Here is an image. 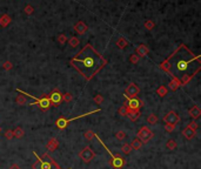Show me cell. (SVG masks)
Here are the masks:
<instances>
[{
    "label": "cell",
    "instance_id": "60d3db41",
    "mask_svg": "<svg viewBox=\"0 0 201 169\" xmlns=\"http://www.w3.org/2000/svg\"><path fill=\"white\" fill-rule=\"evenodd\" d=\"M41 160H42V159H41ZM41 169H53V167H52V164L49 162L42 160V162H41Z\"/></svg>",
    "mask_w": 201,
    "mask_h": 169
},
{
    "label": "cell",
    "instance_id": "5bb4252c",
    "mask_svg": "<svg viewBox=\"0 0 201 169\" xmlns=\"http://www.w3.org/2000/svg\"><path fill=\"white\" fill-rule=\"evenodd\" d=\"M149 52V49H148V47L146 45H139L136 47V49H135V54L139 57V58H144V57H146Z\"/></svg>",
    "mask_w": 201,
    "mask_h": 169
},
{
    "label": "cell",
    "instance_id": "2e32d148",
    "mask_svg": "<svg viewBox=\"0 0 201 169\" xmlns=\"http://www.w3.org/2000/svg\"><path fill=\"white\" fill-rule=\"evenodd\" d=\"M41 159H42V160H45V161H47V162L51 163V164H52V167H53V169H61L60 166H59L58 163L54 161V159L51 155H49L48 153H45V154H42V157H41Z\"/></svg>",
    "mask_w": 201,
    "mask_h": 169
},
{
    "label": "cell",
    "instance_id": "4dcf8cb0",
    "mask_svg": "<svg viewBox=\"0 0 201 169\" xmlns=\"http://www.w3.org/2000/svg\"><path fill=\"white\" fill-rule=\"evenodd\" d=\"M84 137H85L87 141H92L94 137H95V133H94L93 130H87V132L84 133Z\"/></svg>",
    "mask_w": 201,
    "mask_h": 169
},
{
    "label": "cell",
    "instance_id": "836d02e7",
    "mask_svg": "<svg viewBox=\"0 0 201 169\" xmlns=\"http://www.w3.org/2000/svg\"><path fill=\"white\" fill-rule=\"evenodd\" d=\"M115 137H116L119 141H122V140L126 137V133H125L124 130H119V132L115 133Z\"/></svg>",
    "mask_w": 201,
    "mask_h": 169
},
{
    "label": "cell",
    "instance_id": "bcb514c9",
    "mask_svg": "<svg viewBox=\"0 0 201 169\" xmlns=\"http://www.w3.org/2000/svg\"><path fill=\"white\" fill-rule=\"evenodd\" d=\"M0 132H1V128H0Z\"/></svg>",
    "mask_w": 201,
    "mask_h": 169
},
{
    "label": "cell",
    "instance_id": "e0dca14e",
    "mask_svg": "<svg viewBox=\"0 0 201 169\" xmlns=\"http://www.w3.org/2000/svg\"><path fill=\"white\" fill-rule=\"evenodd\" d=\"M141 116V112L140 109L138 111H134V109H128L127 111V117L131 121H136L139 117Z\"/></svg>",
    "mask_w": 201,
    "mask_h": 169
},
{
    "label": "cell",
    "instance_id": "7c38bea8",
    "mask_svg": "<svg viewBox=\"0 0 201 169\" xmlns=\"http://www.w3.org/2000/svg\"><path fill=\"white\" fill-rule=\"evenodd\" d=\"M58 147H59V141L55 137H51L48 140V142L46 143V149L48 151H54L58 149Z\"/></svg>",
    "mask_w": 201,
    "mask_h": 169
},
{
    "label": "cell",
    "instance_id": "83f0119b",
    "mask_svg": "<svg viewBox=\"0 0 201 169\" xmlns=\"http://www.w3.org/2000/svg\"><path fill=\"white\" fill-rule=\"evenodd\" d=\"M121 150H122V154H124V155H129L131 151L133 149H132V147L129 146V143H124L122 147H121Z\"/></svg>",
    "mask_w": 201,
    "mask_h": 169
},
{
    "label": "cell",
    "instance_id": "d6a6232c",
    "mask_svg": "<svg viewBox=\"0 0 201 169\" xmlns=\"http://www.w3.org/2000/svg\"><path fill=\"white\" fill-rule=\"evenodd\" d=\"M72 100H73V96H72L71 93H64V94H62V101H65V102H71Z\"/></svg>",
    "mask_w": 201,
    "mask_h": 169
},
{
    "label": "cell",
    "instance_id": "44dd1931",
    "mask_svg": "<svg viewBox=\"0 0 201 169\" xmlns=\"http://www.w3.org/2000/svg\"><path fill=\"white\" fill-rule=\"evenodd\" d=\"M142 144H144V143L141 142L138 137H134L133 140H132V142L129 143V146L132 147V149L133 150H139L141 147H142Z\"/></svg>",
    "mask_w": 201,
    "mask_h": 169
},
{
    "label": "cell",
    "instance_id": "f1b7e54d",
    "mask_svg": "<svg viewBox=\"0 0 201 169\" xmlns=\"http://www.w3.org/2000/svg\"><path fill=\"white\" fill-rule=\"evenodd\" d=\"M176 147H178V143L175 142L173 139H169L167 141V143H166V148L169 150H174Z\"/></svg>",
    "mask_w": 201,
    "mask_h": 169
},
{
    "label": "cell",
    "instance_id": "cb8c5ba5",
    "mask_svg": "<svg viewBox=\"0 0 201 169\" xmlns=\"http://www.w3.org/2000/svg\"><path fill=\"white\" fill-rule=\"evenodd\" d=\"M13 135L17 139H21V137H24V135H25V130L22 129L21 127H17L13 130Z\"/></svg>",
    "mask_w": 201,
    "mask_h": 169
},
{
    "label": "cell",
    "instance_id": "f6af8a7d",
    "mask_svg": "<svg viewBox=\"0 0 201 169\" xmlns=\"http://www.w3.org/2000/svg\"><path fill=\"white\" fill-rule=\"evenodd\" d=\"M10 169H21V168H20V166H19V164H17V163H13V164L10 167Z\"/></svg>",
    "mask_w": 201,
    "mask_h": 169
},
{
    "label": "cell",
    "instance_id": "603a6c76",
    "mask_svg": "<svg viewBox=\"0 0 201 169\" xmlns=\"http://www.w3.org/2000/svg\"><path fill=\"white\" fill-rule=\"evenodd\" d=\"M17 92H18V93H20V94H19V95L17 96V99H15V102H17L18 104H20V106H22V104H27L26 96H25V95H24V94H22V93H21V92L19 91V89H17Z\"/></svg>",
    "mask_w": 201,
    "mask_h": 169
},
{
    "label": "cell",
    "instance_id": "7bdbcfd3",
    "mask_svg": "<svg viewBox=\"0 0 201 169\" xmlns=\"http://www.w3.org/2000/svg\"><path fill=\"white\" fill-rule=\"evenodd\" d=\"M58 41H59V44H61V45H64L65 42L67 41V38L65 34H60L59 37H58Z\"/></svg>",
    "mask_w": 201,
    "mask_h": 169
},
{
    "label": "cell",
    "instance_id": "7402d4cb",
    "mask_svg": "<svg viewBox=\"0 0 201 169\" xmlns=\"http://www.w3.org/2000/svg\"><path fill=\"white\" fill-rule=\"evenodd\" d=\"M156 94H158L160 98H165V96L168 94L167 87H166L165 84H161L160 87H158V89H156Z\"/></svg>",
    "mask_w": 201,
    "mask_h": 169
},
{
    "label": "cell",
    "instance_id": "6da1fadb",
    "mask_svg": "<svg viewBox=\"0 0 201 169\" xmlns=\"http://www.w3.org/2000/svg\"><path fill=\"white\" fill-rule=\"evenodd\" d=\"M69 65L89 81L107 65V60L98 51H95L93 46L87 44L69 60Z\"/></svg>",
    "mask_w": 201,
    "mask_h": 169
},
{
    "label": "cell",
    "instance_id": "4316f807",
    "mask_svg": "<svg viewBox=\"0 0 201 169\" xmlns=\"http://www.w3.org/2000/svg\"><path fill=\"white\" fill-rule=\"evenodd\" d=\"M158 121H159V117H158V115H155V114H151V115L147 117V122H148V124H151V126L156 124H158Z\"/></svg>",
    "mask_w": 201,
    "mask_h": 169
},
{
    "label": "cell",
    "instance_id": "8992f818",
    "mask_svg": "<svg viewBox=\"0 0 201 169\" xmlns=\"http://www.w3.org/2000/svg\"><path fill=\"white\" fill-rule=\"evenodd\" d=\"M154 136V133L152 129L147 127V126H142L139 132H138V139L140 140L142 143H147L152 140V137Z\"/></svg>",
    "mask_w": 201,
    "mask_h": 169
},
{
    "label": "cell",
    "instance_id": "3957f363",
    "mask_svg": "<svg viewBox=\"0 0 201 169\" xmlns=\"http://www.w3.org/2000/svg\"><path fill=\"white\" fill-rule=\"evenodd\" d=\"M95 137L98 139V141H99V143H101V146L106 149V151H107L108 154L111 155V160H109V166L112 167V168H114V169H121L125 164H126V160L122 157V156H120V155H114L113 153L111 151V150L108 149L107 148V146L104 143V141H101V139L99 137V135H97L95 134Z\"/></svg>",
    "mask_w": 201,
    "mask_h": 169
},
{
    "label": "cell",
    "instance_id": "8d00e7d4",
    "mask_svg": "<svg viewBox=\"0 0 201 169\" xmlns=\"http://www.w3.org/2000/svg\"><path fill=\"white\" fill-rule=\"evenodd\" d=\"M127 111H128L127 108H126V107L122 104L120 108H119L118 113H119V115H120V116H127Z\"/></svg>",
    "mask_w": 201,
    "mask_h": 169
},
{
    "label": "cell",
    "instance_id": "ffe728a7",
    "mask_svg": "<svg viewBox=\"0 0 201 169\" xmlns=\"http://www.w3.org/2000/svg\"><path fill=\"white\" fill-rule=\"evenodd\" d=\"M11 17L8 15V14H2L1 17H0V26L1 27H7L10 24H11Z\"/></svg>",
    "mask_w": 201,
    "mask_h": 169
},
{
    "label": "cell",
    "instance_id": "f546056e",
    "mask_svg": "<svg viewBox=\"0 0 201 169\" xmlns=\"http://www.w3.org/2000/svg\"><path fill=\"white\" fill-rule=\"evenodd\" d=\"M67 41H68V44H69V46L71 47H78V45H79V39L77 38V37H71L69 39H67Z\"/></svg>",
    "mask_w": 201,
    "mask_h": 169
},
{
    "label": "cell",
    "instance_id": "ba28073f",
    "mask_svg": "<svg viewBox=\"0 0 201 169\" xmlns=\"http://www.w3.org/2000/svg\"><path fill=\"white\" fill-rule=\"evenodd\" d=\"M79 157L84 161L85 163H89L94 157H95V153L91 147H85L82 150H80L79 153Z\"/></svg>",
    "mask_w": 201,
    "mask_h": 169
},
{
    "label": "cell",
    "instance_id": "7dc6e473",
    "mask_svg": "<svg viewBox=\"0 0 201 169\" xmlns=\"http://www.w3.org/2000/svg\"><path fill=\"white\" fill-rule=\"evenodd\" d=\"M68 169H72V168H68Z\"/></svg>",
    "mask_w": 201,
    "mask_h": 169
},
{
    "label": "cell",
    "instance_id": "1f68e13d",
    "mask_svg": "<svg viewBox=\"0 0 201 169\" xmlns=\"http://www.w3.org/2000/svg\"><path fill=\"white\" fill-rule=\"evenodd\" d=\"M144 26H145V28H147L148 31H152V29L155 27V24L152 21V20H146L145 24H144Z\"/></svg>",
    "mask_w": 201,
    "mask_h": 169
},
{
    "label": "cell",
    "instance_id": "d590c367",
    "mask_svg": "<svg viewBox=\"0 0 201 169\" xmlns=\"http://www.w3.org/2000/svg\"><path fill=\"white\" fill-rule=\"evenodd\" d=\"M139 57L136 55V54H132V55H129V62L131 64H133V65H136L138 62H139Z\"/></svg>",
    "mask_w": 201,
    "mask_h": 169
},
{
    "label": "cell",
    "instance_id": "30bf717a",
    "mask_svg": "<svg viewBox=\"0 0 201 169\" xmlns=\"http://www.w3.org/2000/svg\"><path fill=\"white\" fill-rule=\"evenodd\" d=\"M142 100L138 98H132V99H127L126 101H125V104L124 106L127 108V109H134V111H138V109H140L141 107H142Z\"/></svg>",
    "mask_w": 201,
    "mask_h": 169
},
{
    "label": "cell",
    "instance_id": "d4e9b609",
    "mask_svg": "<svg viewBox=\"0 0 201 169\" xmlns=\"http://www.w3.org/2000/svg\"><path fill=\"white\" fill-rule=\"evenodd\" d=\"M33 155L37 157V161L32 164V169H41V162H42V160H41V157H39L38 156V154L35 153V151H33Z\"/></svg>",
    "mask_w": 201,
    "mask_h": 169
},
{
    "label": "cell",
    "instance_id": "8fae6325",
    "mask_svg": "<svg viewBox=\"0 0 201 169\" xmlns=\"http://www.w3.org/2000/svg\"><path fill=\"white\" fill-rule=\"evenodd\" d=\"M140 93V88L136 86L135 84L131 82V84L127 86V88L125 89V98L126 99H132V98H136L138 94Z\"/></svg>",
    "mask_w": 201,
    "mask_h": 169
},
{
    "label": "cell",
    "instance_id": "52a82bcc",
    "mask_svg": "<svg viewBox=\"0 0 201 169\" xmlns=\"http://www.w3.org/2000/svg\"><path fill=\"white\" fill-rule=\"evenodd\" d=\"M162 121L165 122V124H172V126H176L178 122H180V116L179 114L174 111H169L162 117Z\"/></svg>",
    "mask_w": 201,
    "mask_h": 169
},
{
    "label": "cell",
    "instance_id": "d6986e66",
    "mask_svg": "<svg viewBox=\"0 0 201 169\" xmlns=\"http://www.w3.org/2000/svg\"><path fill=\"white\" fill-rule=\"evenodd\" d=\"M195 135H196V132L191 129V128H188V127H186L185 129L182 130V136L185 137V139H187V140H192Z\"/></svg>",
    "mask_w": 201,
    "mask_h": 169
},
{
    "label": "cell",
    "instance_id": "74e56055",
    "mask_svg": "<svg viewBox=\"0 0 201 169\" xmlns=\"http://www.w3.org/2000/svg\"><path fill=\"white\" fill-rule=\"evenodd\" d=\"M187 127H188V128H191V129H193V130H195V132H196V130L199 129V124H198L196 121H194V120H193L192 122H189V124H188Z\"/></svg>",
    "mask_w": 201,
    "mask_h": 169
},
{
    "label": "cell",
    "instance_id": "b9f144b4",
    "mask_svg": "<svg viewBox=\"0 0 201 169\" xmlns=\"http://www.w3.org/2000/svg\"><path fill=\"white\" fill-rule=\"evenodd\" d=\"M12 67H13V64H12L11 61H5V62L2 64V68H4L5 71H10V69H12Z\"/></svg>",
    "mask_w": 201,
    "mask_h": 169
},
{
    "label": "cell",
    "instance_id": "484cf974",
    "mask_svg": "<svg viewBox=\"0 0 201 169\" xmlns=\"http://www.w3.org/2000/svg\"><path fill=\"white\" fill-rule=\"evenodd\" d=\"M116 46L120 48V49H124V48H126L128 46V41L125 38H119L118 41H116Z\"/></svg>",
    "mask_w": 201,
    "mask_h": 169
},
{
    "label": "cell",
    "instance_id": "ab89813d",
    "mask_svg": "<svg viewBox=\"0 0 201 169\" xmlns=\"http://www.w3.org/2000/svg\"><path fill=\"white\" fill-rule=\"evenodd\" d=\"M4 136L6 137L7 140H12L14 137V135H13V130H11V129H7L5 133H4Z\"/></svg>",
    "mask_w": 201,
    "mask_h": 169
},
{
    "label": "cell",
    "instance_id": "7a4b0ae2",
    "mask_svg": "<svg viewBox=\"0 0 201 169\" xmlns=\"http://www.w3.org/2000/svg\"><path fill=\"white\" fill-rule=\"evenodd\" d=\"M167 60H174V64H165V62H161L160 68L165 73H167L168 75L171 74V71L174 68L175 73H173V75L171 78H176L179 79L181 75L183 74H192V73H188L191 65L196 61L200 64V55H194L193 52L188 48L186 45H181L180 47H178L174 52L172 53L169 57L167 58ZM195 75V74H194Z\"/></svg>",
    "mask_w": 201,
    "mask_h": 169
},
{
    "label": "cell",
    "instance_id": "277c9868",
    "mask_svg": "<svg viewBox=\"0 0 201 169\" xmlns=\"http://www.w3.org/2000/svg\"><path fill=\"white\" fill-rule=\"evenodd\" d=\"M100 109H95V111H92V112H88V113H84V114H81V115H78V116H74L72 119H66V117H59L57 121H55V126L59 128V129H65L68 124H71L72 121L74 120H78V119H80V117H85L87 116V115H91V114H94V113H99Z\"/></svg>",
    "mask_w": 201,
    "mask_h": 169
},
{
    "label": "cell",
    "instance_id": "e575fe53",
    "mask_svg": "<svg viewBox=\"0 0 201 169\" xmlns=\"http://www.w3.org/2000/svg\"><path fill=\"white\" fill-rule=\"evenodd\" d=\"M24 12L27 14V15H31V14H33L34 12V7L32 5H26L25 8H24Z\"/></svg>",
    "mask_w": 201,
    "mask_h": 169
},
{
    "label": "cell",
    "instance_id": "ee69618b",
    "mask_svg": "<svg viewBox=\"0 0 201 169\" xmlns=\"http://www.w3.org/2000/svg\"><path fill=\"white\" fill-rule=\"evenodd\" d=\"M175 129V126H172V124H165V130L167 133H173Z\"/></svg>",
    "mask_w": 201,
    "mask_h": 169
},
{
    "label": "cell",
    "instance_id": "9c48e42d",
    "mask_svg": "<svg viewBox=\"0 0 201 169\" xmlns=\"http://www.w3.org/2000/svg\"><path fill=\"white\" fill-rule=\"evenodd\" d=\"M48 100H49V102H51V106L58 107V106L62 102V94H61V92L59 91L58 88L53 89L52 93L48 95Z\"/></svg>",
    "mask_w": 201,
    "mask_h": 169
},
{
    "label": "cell",
    "instance_id": "4fadbf2b",
    "mask_svg": "<svg viewBox=\"0 0 201 169\" xmlns=\"http://www.w3.org/2000/svg\"><path fill=\"white\" fill-rule=\"evenodd\" d=\"M87 29H88L87 25L84 21H78L74 25V31L77 33H79V34H85V33L87 32Z\"/></svg>",
    "mask_w": 201,
    "mask_h": 169
},
{
    "label": "cell",
    "instance_id": "f35d334b",
    "mask_svg": "<svg viewBox=\"0 0 201 169\" xmlns=\"http://www.w3.org/2000/svg\"><path fill=\"white\" fill-rule=\"evenodd\" d=\"M94 102L95 104H102L104 102V96L101 95V94H97L95 96H94Z\"/></svg>",
    "mask_w": 201,
    "mask_h": 169
},
{
    "label": "cell",
    "instance_id": "ac0fdd59",
    "mask_svg": "<svg viewBox=\"0 0 201 169\" xmlns=\"http://www.w3.org/2000/svg\"><path fill=\"white\" fill-rule=\"evenodd\" d=\"M180 81H179V79L176 78H171V81H169V84H168V87H169V89L172 92H175L179 89V87H180Z\"/></svg>",
    "mask_w": 201,
    "mask_h": 169
},
{
    "label": "cell",
    "instance_id": "5b68a950",
    "mask_svg": "<svg viewBox=\"0 0 201 169\" xmlns=\"http://www.w3.org/2000/svg\"><path fill=\"white\" fill-rule=\"evenodd\" d=\"M20 91V89H19ZM25 96H27V98H31L32 100H33V102L32 104H30L31 106H33V104H38L39 106V108L40 109H42V111H47L49 107H51V102H49V100H48V96H44V98L41 99H38L35 98V96H33V95H31V94H28V93H25V92L20 91Z\"/></svg>",
    "mask_w": 201,
    "mask_h": 169
},
{
    "label": "cell",
    "instance_id": "9a60e30c",
    "mask_svg": "<svg viewBox=\"0 0 201 169\" xmlns=\"http://www.w3.org/2000/svg\"><path fill=\"white\" fill-rule=\"evenodd\" d=\"M188 113H189V115H191V117L193 119V120H195V119H199L201 115V109L199 106H193L189 111H188Z\"/></svg>",
    "mask_w": 201,
    "mask_h": 169
}]
</instances>
